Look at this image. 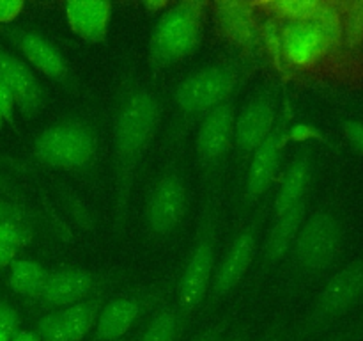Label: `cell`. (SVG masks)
I'll return each instance as SVG.
<instances>
[{"instance_id": "25", "label": "cell", "mask_w": 363, "mask_h": 341, "mask_svg": "<svg viewBox=\"0 0 363 341\" xmlns=\"http://www.w3.org/2000/svg\"><path fill=\"white\" fill-rule=\"evenodd\" d=\"M342 39L350 45L363 41V0H353L342 6Z\"/></svg>"}, {"instance_id": "1", "label": "cell", "mask_w": 363, "mask_h": 341, "mask_svg": "<svg viewBox=\"0 0 363 341\" xmlns=\"http://www.w3.org/2000/svg\"><path fill=\"white\" fill-rule=\"evenodd\" d=\"M204 7L202 2H183L163 14L151 41L152 53L160 63L184 59L197 46Z\"/></svg>"}, {"instance_id": "7", "label": "cell", "mask_w": 363, "mask_h": 341, "mask_svg": "<svg viewBox=\"0 0 363 341\" xmlns=\"http://www.w3.org/2000/svg\"><path fill=\"white\" fill-rule=\"evenodd\" d=\"M186 192L177 176H167L156 185L147 206V220L152 231L160 234L170 233L183 219Z\"/></svg>"}, {"instance_id": "21", "label": "cell", "mask_w": 363, "mask_h": 341, "mask_svg": "<svg viewBox=\"0 0 363 341\" xmlns=\"http://www.w3.org/2000/svg\"><path fill=\"white\" fill-rule=\"evenodd\" d=\"M48 274L41 265L28 259H21L11 266L9 286L11 290L27 297H41Z\"/></svg>"}, {"instance_id": "34", "label": "cell", "mask_w": 363, "mask_h": 341, "mask_svg": "<svg viewBox=\"0 0 363 341\" xmlns=\"http://www.w3.org/2000/svg\"><path fill=\"white\" fill-rule=\"evenodd\" d=\"M11 341H39V336L32 330H18L13 334Z\"/></svg>"}, {"instance_id": "40", "label": "cell", "mask_w": 363, "mask_h": 341, "mask_svg": "<svg viewBox=\"0 0 363 341\" xmlns=\"http://www.w3.org/2000/svg\"><path fill=\"white\" fill-rule=\"evenodd\" d=\"M2 121H4V117H2V114H0V126H2Z\"/></svg>"}, {"instance_id": "36", "label": "cell", "mask_w": 363, "mask_h": 341, "mask_svg": "<svg viewBox=\"0 0 363 341\" xmlns=\"http://www.w3.org/2000/svg\"><path fill=\"white\" fill-rule=\"evenodd\" d=\"M7 213H9V208H7L6 202L0 201V222H4L7 219Z\"/></svg>"}, {"instance_id": "26", "label": "cell", "mask_w": 363, "mask_h": 341, "mask_svg": "<svg viewBox=\"0 0 363 341\" xmlns=\"http://www.w3.org/2000/svg\"><path fill=\"white\" fill-rule=\"evenodd\" d=\"M177 315L172 309H165L151 320L140 341H176Z\"/></svg>"}, {"instance_id": "20", "label": "cell", "mask_w": 363, "mask_h": 341, "mask_svg": "<svg viewBox=\"0 0 363 341\" xmlns=\"http://www.w3.org/2000/svg\"><path fill=\"white\" fill-rule=\"evenodd\" d=\"M308 181H311V167L305 160H298L296 163L291 166V169L287 170L286 178L282 181L279 197H277V215L303 202Z\"/></svg>"}, {"instance_id": "32", "label": "cell", "mask_w": 363, "mask_h": 341, "mask_svg": "<svg viewBox=\"0 0 363 341\" xmlns=\"http://www.w3.org/2000/svg\"><path fill=\"white\" fill-rule=\"evenodd\" d=\"M13 109H14L13 96H11V92L7 91L4 82L0 80V114H2L4 119H9L11 114H13Z\"/></svg>"}, {"instance_id": "18", "label": "cell", "mask_w": 363, "mask_h": 341, "mask_svg": "<svg viewBox=\"0 0 363 341\" xmlns=\"http://www.w3.org/2000/svg\"><path fill=\"white\" fill-rule=\"evenodd\" d=\"M20 50L23 55L38 67L41 73L48 75V77L59 78L66 73V64H64L62 55L59 50L39 34H25L21 36Z\"/></svg>"}, {"instance_id": "22", "label": "cell", "mask_w": 363, "mask_h": 341, "mask_svg": "<svg viewBox=\"0 0 363 341\" xmlns=\"http://www.w3.org/2000/svg\"><path fill=\"white\" fill-rule=\"evenodd\" d=\"M69 341H82L96 323V308L91 302H77L57 311Z\"/></svg>"}, {"instance_id": "11", "label": "cell", "mask_w": 363, "mask_h": 341, "mask_svg": "<svg viewBox=\"0 0 363 341\" xmlns=\"http://www.w3.org/2000/svg\"><path fill=\"white\" fill-rule=\"evenodd\" d=\"M0 80L11 92L14 103H18L21 109L28 112L38 109L41 102V89L34 73L20 59L2 50H0Z\"/></svg>"}, {"instance_id": "31", "label": "cell", "mask_w": 363, "mask_h": 341, "mask_svg": "<svg viewBox=\"0 0 363 341\" xmlns=\"http://www.w3.org/2000/svg\"><path fill=\"white\" fill-rule=\"evenodd\" d=\"M344 131H346L347 139L363 151V123H360V121H347L344 124Z\"/></svg>"}, {"instance_id": "39", "label": "cell", "mask_w": 363, "mask_h": 341, "mask_svg": "<svg viewBox=\"0 0 363 341\" xmlns=\"http://www.w3.org/2000/svg\"><path fill=\"white\" fill-rule=\"evenodd\" d=\"M262 341H282V337H280V336H268L266 340H262Z\"/></svg>"}, {"instance_id": "13", "label": "cell", "mask_w": 363, "mask_h": 341, "mask_svg": "<svg viewBox=\"0 0 363 341\" xmlns=\"http://www.w3.org/2000/svg\"><path fill=\"white\" fill-rule=\"evenodd\" d=\"M92 279L87 272L82 270H64L53 276H48L45 288H43L41 298H45L46 304L59 305V308H67L91 291Z\"/></svg>"}, {"instance_id": "2", "label": "cell", "mask_w": 363, "mask_h": 341, "mask_svg": "<svg viewBox=\"0 0 363 341\" xmlns=\"http://www.w3.org/2000/svg\"><path fill=\"white\" fill-rule=\"evenodd\" d=\"M156 117H158V105L155 96L149 94L147 91L135 92L123 103L116 128L121 158L130 162L140 155L155 130Z\"/></svg>"}, {"instance_id": "41", "label": "cell", "mask_w": 363, "mask_h": 341, "mask_svg": "<svg viewBox=\"0 0 363 341\" xmlns=\"http://www.w3.org/2000/svg\"><path fill=\"white\" fill-rule=\"evenodd\" d=\"M234 341H245V340H243V337H238V340H234Z\"/></svg>"}, {"instance_id": "30", "label": "cell", "mask_w": 363, "mask_h": 341, "mask_svg": "<svg viewBox=\"0 0 363 341\" xmlns=\"http://www.w3.org/2000/svg\"><path fill=\"white\" fill-rule=\"evenodd\" d=\"M25 4L21 0H0V23H11L23 11Z\"/></svg>"}, {"instance_id": "23", "label": "cell", "mask_w": 363, "mask_h": 341, "mask_svg": "<svg viewBox=\"0 0 363 341\" xmlns=\"http://www.w3.org/2000/svg\"><path fill=\"white\" fill-rule=\"evenodd\" d=\"M301 215H303V202L280 213L279 220L273 227L272 240H269V254H272V258H280L287 251L298 226H300Z\"/></svg>"}, {"instance_id": "27", "label": "cell", "mask_w": 363, "mask_h": 341, "mask_svg": "<svg viewBox=\"0 0 363 341\" xmlns=\"http://www.w3.org/2000/svg\"><path fill=\"white\" fill-rule=\"evenodd\" d=\"M21 238V227L14 220L6 219L0 222V266H7L16 258Z\"/></svg>"}, {"instance_id": "15", "label": "cell", "mask_w": 363, "mask_h": 341, "mask_svg": "<svg viewBox=\"0 0 363 341\" xmlns=\"http://www.w3.org/2000/svg\"><path fill=\"white\" fill-rule=\"evenodd\" d=\"M273 126V109L268 102H255L241 112L236 124L238 146L245 151L257 149Z\"/></svg>"}, {"instance_id": "33", "label": "cell", "mask_w": 363, "mask_h": 341, "mask_svg": "<svg viewBox=\"0 0 363 341\" xmlns=\"http://www.w3.org/2000/svg\"><path fill=\"white\" fill-rule=\"evenodd\" d=\"M291 135H293V139H296V141H307V139L315 137L318 131H315L312 126H307V124H298Z\"/></svg>"}, {"instance_id": "10", "label": "cell", "mask_w": 363, "mask_h": 341, "mask_svg": "<svg viewBox=\"0 0 363 341\" xmlns=\"http://www.w3.org/2000/svg\"><path fill=\"white\" fill-rule=\"evenodd\" d=\"M110 14L112 6L105 0H71L66 4V18L71 31L91 43L105 38Z\"/></svg>"}, {"instance_id": "14", "label": "cell", "mask_w": 363, "mask_h": 341, "mask_svg": "<svg viewBox=\"0 0 363 341\" xmlns=\"http://www.w3.org/2000/svg\"><path fill=\"white\" fill-rule=\"evenodd\" d=\"M254 247L255 238L250 231H245L233 242L225 258H223L222 265H220L218 274H216V295H225L227 291H230L236 286L238 281L243 277L248 265H250L252 256H254Z\"/></svg>"}, {"instance_id": "29", "label": "cell", "mask_w": 363, "mask_h": 341, "mask_svg": "<svg viewBox=\"0 0 363 341\" xmlns=\"http://www.w3.org/2000/svg\"><path fill=\"white\" fill-rule=\"evenodd\" d=\"M18 323L20 320H18L16 311L11 305L0 304V330L13 336L14 332H18Z\"/></svg>"}, {"instance_id": "38", "label": "cell", "mask_w": 363, "mask_h": 341, "mask_svg": "<svg viewBox=\"0 0 363 341\" xmlns=\"http://www.w3.org/2000/svg\"><path fill=\"white\" fill-rule=\"evenodd\" d=\"M11 337H13V336H9V334H7V332L0 330V341H11Z\"/></svg>"}, {"instance_id": "8", "label": "cell", "mask_w": 363, "mask_h": 341, "mask_svg": "<svg viewBox=\"0 0 363 341\" xmlns=\"http://www.w3.org/2000/svg\"><path fill=\"white\" fill-rule=\"evenodd\" d=\"M213 270V244L209 238L199 244L194 256L188 261L186 270L179 284V308L184 313H191L208 290L209 277Z\"/></svg>"}, {"instance_id": "35", "label": "cell", "mask_w": 363, "mask_h": 341, "mask_svg": "<svg viewBox=\"0 0 363 341\" xmlns=\"http://www.w3.org/2000/svg\"><path fill=\"white\" fill-rule=\"evenodd\" d=\"M197 341H218V332L216 330H209V332L202 334Z\"/></svg>"}, {"instance_id": "6", "label": "cell", "mask_w": 363, "mask_h": 341, "mask_svg": "<svg viewBox=\"0 0 363 341\" xmlns=\"http://www.w3.org/2000/svg\"><path fill=\"white\" fill-rule=\"evenodd\" d=\"M279 46L287 63L298 67H311L333 48L318 23L289 21L279 36Z\"/></svg>"}, {"instance_id": "17", "label": "cell", "mask_w": 363, "mask_h": 341, "mask_svg": "<svg viewBox=\"0 0 363 341\" xmlns=\"http://www.w3.org/2000/svg\"><path fill=\"white\" fill-rule=\"evenodd\" d=\"M280 156V141L277 135H269L257 149L250 163L247 178V192L250 197L262 194L269 187Z\"/></svg>"}, {"instance_id": "19", "label": "cell", "mask_w": 363, "mask_h": 341, "mask_svg": "<svg viewBox=\"0 0 363 341\" xmlns=\"http://www.w3.org/2000/svg\"><path fill=\"white\" fill-rule=\"evenodd\" d=\"M216 18L223 34L236 43H247L254 32L252 6L245 2H218L215 4Z\"/></svg>"}, {"instance_id": "37", "label": "cell", "mask_w": 363, "mask_h": 341, "mask_svg": "<svg viewBox=\"0 0 363 341\" xmlns=\"http://www.w3.org/2000/svg\"><path fill=\"white\" fill-rule=\"evenodd\" d=\"M169 6V4L167 2H149V4H145V7H149V9H163V7H167Z\"/></svg>"}, {"instance_id": "3", "label": "cell", "mask_w": 363, "mask_h": 341, "mask_svg": "<svg viewBox=\"0 0 363 341\" xmlns=\"http://www.w3.org/2000/svg\"><path fill=\"white\" fill-rule=\"evenodd\" d=\"M94 153V139L78 123H60L48 128L35 141V155L50 166L74 167Z\"/></svg>"}, {"instance_id": "9", "label": "cell", "mask_w": 363, "mask_h": 341, "mask_svg": "<svg viewBox=\"0 0 363 341\" xmlns=\"http://www.w3.org/2000/svg\"><path fill=\"white\" fill-rule=\"evenodd\" d=\"M363 293V261L340 270L323 291L318 305V320L328 318L350 308Z\"/></svg>"}, {"instance_id": "28", "label": "cell", "mask_w": 363, "mask_h": 341, "mask_svg": "<svg viewBox=\"0 0 363 341\" xmlns=\"http://www.w3.org/2000/svg\"><path fill=\"white\" fill-rule=\"evenodd\" d=\"M35 334L39 336V341H69L57 313H50V315L43 316L39 320Z\"/></svg>"}, {"instance_id": "5", "label": "cell", "mask_w": 363, "mask_h": 341, "mask_svg": "<svg viewBox=\"0 0 363 341\" xmlns=\"http://www.w3.org/2000/svg\"><path fill=\"white\" fill-rule=\"evenodd\" d=\"M340 240L339 224L330 213L319 212L301 229L296 242V256L307 269L318 270L328 265L337 254Z\"/></svg>"}, {"instance_id": "4", "label": "cell", "mask_w": 363, "mask_h": 341, "mask_svg": "<svg viewBox=\"0 0 363 341\" xmlns=\"http://www.w3.org/2000/svg\"><path fill=\"white\" fill-rule=\"evenodd\" d=\"M234 78L223 67H206L190 75L176 92L177 105L186 112L213 110L222 105L233 89Z\"/></svg>"}, {"instance_id": "16", "label": "cell", "mask_w": 363, "mask_h": 341, "mask_svg": "<svg viewBox=\"0 0 363 341\" xmlns=\"http://www.w3.org/2000/svg\"><path fill=\"white\" fill-rule=\"evenodd\" d=\"M138 316V304L131 298H117L106 304L96 322V337L99 341H117L130 330Z\"/></svg>"}, {"instance_id": "24", "label": "cell", "mask_w": 363, "mask_h": 341, "mask_svg": "<svg viewBox=\"0 0 363 341\" xmlns=\"http://www.w3.org/2000/svg\"><path fill=\"white\" fill-rule=\"evenodd\" d=\"M321 0H277V2L264 4L266 9L272 14L289 21H308L315 16Z\"/></svg>"}, {"instance_id": "12", "label": "cell", "mask_w": 363, "mask_h": 341, "mask_svg": "<svg viewBox=\"0 0 363 341\" xmlns=\"http://www.w3.org/2000/svg\"><path fill=\"white\" fill-rule=\"evenodd\" d=\"M234 135V112L230 105H220L208 114L199 131L197 148L204 160H215L227 151Z\"/></svg>"}]
</instances>
